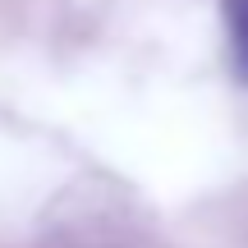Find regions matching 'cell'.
Listing matches in <instances>:
<instances>
[{
	"label": "cell",
	"instance_id": "1",
	"mask_svg": "<svg viewBox=\"0 0 248 248\" xmlns=\"http://www.w3.org/2000/svg\"><path fill=\"white\" fill-rule=\"evenodd\" d=\"M225 37H230V69L248 88V0H221Z\"/></svg>",
	"mask_w": 248,
	"mask_h": 248
}]
</instances>
